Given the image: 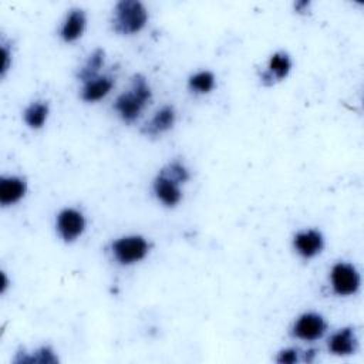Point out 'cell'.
<instances>
[{"label":"cell","mask_w":364,"mask_h":364,"mask_svg":"<svg viewBox=\"0 0 364 364\" xmlns=\"http://www.w3.org/2000/svg\"><path fill=\"white\" fill-rule=\"evenodd\" d=\"M151 100L152 91L148 80L145 78V75L136 73L131 77L129 90L117 97L114 102V109L124 122L132 124L141 117L144 108Z\"/></svg>","instance_id":"1"},{"label":"cell","mask_w":364,"mask_h":364,"mask_svg":"<svg viewBox=\"0 0 364 364\" xmlns=\"http://www.w3.org/2000/svg\"><path fill=\"white\" fill-rule=\"evenodd\" d=\"M148 23V10L138 0H121L114 7L112 30L119 36L139 33Z\"/></svg>","instance_id":"2"},{"label":"cell","mask_w":364,"mask_h":364,"mask_svg":"<svg viewBox=\"0 0 364 364\" xmlns=\"http://www.w3.org/2000/svg\"><path fill=\"white\" fill-rule=\"evenodd\" d=\"M111 253L121 266H131L146 257L149 253V243L139 235L122 236L111 243Z\"/></svg>","instance_id":"3"},{"label":"cell","mask_w":364,"mask_h":364,"mask_svg":"<svg viewBox=\"0 0 364 364\" xmlns=\"http://www.w3.org/2000/svg\"><path fill=\"white\" fill-rule=\"evenodd\" d=\"M333 291L340 297H348L358 291L361 277L355 266L348 262H337L330 272Z\"/></svg>","instance_id":"4"},{"label":"cell","mask_w":364,"mask_h":364,"mask_svg":"<svg viewBox=\"0 0 364 364\" xmlns=\"http://www.w3.org/2000/svg\"><path fill=\"white\" fill-rule=\"evenodd\" d=\"M87 226L82 212L74 208H64L55 218V229L65 243H73L81 237Z\"/></svg>","instance_id":"5"},{"label":"cell","mask_w":364,"mask_h":364,"mask_svg":"<svg viewBox=\"0 0 364 364\" xmlns=\"http://www.w3.org/2000/svg\"><path fill=\"white\" fill-rule=\"evenodd\" d=\"M293 336L296 338L304 340V341H314L324 336L327 330V323L318 313H303L299 316V318L293 324Z\"/></svg>","instance_id":"6"},{"label":"cell","mask_w":364,"mask_h":364,"mask_svg":"<svg viewBox=\"0 0 364 364\" xmlns=\"http://www.w3.org/2000/svg\"><path fill=\"white\" fill-rule=\"evenodd\" d=\"M293 247L303 259H313L321 253L324 247V237L321 232L316 229L300 230L293 237Z\"/></svg>","instance_id":"7"},{"label":"cell","mask_w":364,"mask_h":364,"mask_svg":"<svg viewBox=\"0 0 364 364\" xmlns=\"http://www.w3.org/2000/svg\"><path fill=\"white\" fill-rule=\"evenodd\" d=\"M291 58L286 51H276L272 54L267 63V68L260 74V81L263 85H274L283 81L291 70Z\"/></svg>","instance_id":"8"},{"label":"cell","mask_w":364,"mask_h":364,"mask_svg":"<svg viewBox=\"0 0 364 364\" xmlns=\"http://www.w3.org/2000/svg\"><path fill=\"white\" fill-rule=\"evenodd\" d=\"M152 191L156 199L166 208H175L182 200L181 183L164 175L162 172H158V175L155 176L152 182Z\"/></svg>","instance_id":"9"},{"label":"cell","mask_w":364,"mask_h":364,"mask_svg":"<svg viewBox=\"0 0 364 364\" xmlns=\"http://www.w3.org/2000/svg\"><path fill=\"white\" fill-rule=\"evenodd\" d=\"M175 121H176L175 108L172 105H164L144 125L141 132L145 136H158V135L172 129V127L175 125Z\"/></svg>","instance_id":"10"},{"label":"cell","mask_w":364,"mask_h":364,"mask_svg":"<svg viewBox=\"0 0 364 364\" xmlns=\"http://www.w3.org/2000/svg\"><path fill=\"white\" fill-rule=\"evenodd\" d=\"M87 26V16L82 9H71L65 16L61 27H60V37L65 43L77 41Z\"/></svg>","instance_id":"11"},{"label":"cell","mask_w":364,"mask_h":364,"mask_svg":"<svg viewBox=\"0 0 364 364\" xmlns=\"http://www.w3.org/2000/svg\"><path fill=\"white\" fill-rule=\"evenodd\" d=\"M27 192V183L20 176H1L0 178V203L1 206H10L24 198Z\"/></svg>","instance_id":"12"},{"label":"cell","mask_w":364,"mask_h":364,"mask_svg":"<svg viewBox=\"0 0 364 364\" xmlns=\"http://www.w3.org/2000/svg\"><path fill=\"white\" fill-rule=\"evenodd\" d=\"M328 351L334 355H350L357 350V337L353 327H343L331 337L327 343Z\"/></svg>","instance_id":"13"},{"label":"cell","mask_w":364,"mask_h":364,"mask_svg":"<svg viewBox=\"0 0 364 364\" xmlns=\"http://www.w3.org/2000/svg\"><path fill=\"white\" fill-rule=\"evenodd\" d=\"M115 84L114 77L111 75H98L90 81L82 82L81 100L85 102H95L102 100L109 94Z\"/></svg>","instance_id":"14"},{"label":"cell","mask_w":364,"mask_h":364,"mask_svg":"<svg viewBox=\"0 0 364 364\" xmlns=\"http://www.w3.org/2000/svg\"><path fill=\"white\" fill-rule=\"evenodd\" d=\"M48 112L50 107L46 101H34L24 109L23 119L28 128L40 129L44 127L48 118Z\"/></svg>","instance_id":"15"},{"label":"cell","mask_w":364,"mask_h":364,"mask_svg":"<svg viewBox=\"0 0 364 364\" xmlns=\"http://www.w3.org/2000/svg\"><path fill=\"white\" fill-rule=\"evenodd\" d=\"M105 61V51L102 48H95L88 58L85 60V63L82 64V67L78 71V80L81 82L90 81L95 77L100 75V70L102 68Z\"/></svg>","instance_id":"16"},{"label":"cell","mask_w":364,"mask_h":364,"mask_svg":"<svg viewBox=\"0 0 364 364\" xmlns=\"http://www.w3.org/2000/svg\"><path fill=\"white\" fill-rule=\"evenodd\" d=\"M216 85L215 74L209 70H202L192 74L188 80V87L195 94H209Z\"/></svg>","instance_id":"17"},{"label":"cell","mask_w":364,"mask_h":364,"mask_svg":"<svg viewBox=\"0 0 364 364\" xmlns=\"http://www.w3.org/2000/svg\"><path fill=\"white\" fill-rule=\"evenodd\" d=\"M16 363H28V364H55L58 363V357L55 355L54 350L48 346H43L37 348L31 355H21L18 353V357L14 360Z\"/></svg>","instance_id":"18"},{"label":"cell","mask_w":364,"mask_h":364,"mask_svg":"<svg viewBox=\"0 0 364 364\" xmlns=\"http://www.w3.org/2000/svg\"><path fill=\"white\" fill-rule=\"evenodd\" d=\"M159 172H162L164 175L172 178L178 183H185L191 178L188 168L182 162H179V161H172V162L166 164Z\"/></svg>","instance_id":"19"},{"label":"cell","mask_w":364,"mask_h":364,"mask_svg":"<svg viewBox=\"0 0 364 364\" xmlns=\"http://www.w3.org/2000/svg\"><path fill=\"white\" fill-rule=\"evenodd\" d=\"M276 361L279 364H293L299 361V350L296 348H284L282 351H279Z\"/></svg>","instance_id":"20"},{"label":"cell","mask_w":364,"mask_h":364,"mask_svg":"<svg viewBox=\"0 0 364 364\" xmlns=\"http://www.w3.org/2000/svg\"><path fill=\"white\" fill-rule=\"evenodd\" d=\"M1 55H3V63H1V70H0V75L4 77L9 67H10V51L7 48L6 44L1 46Z\"/></svg>","instance_id":"21"},{"label":"cell","mask_w":364,"mask_h":364,"mask_svg":"<svg viewBox=\"0 0 364 364\" xmlns=\"http://www.w3.org/2000/svg\"><path fill=\"white\" fill-rule=\"evenodd\" d=\"M7 286H9V280H7V277H6V273H1V287H0V291L4 293L6 289H7Z\"/></svg>","instance_id":"22"}]
</instances>
